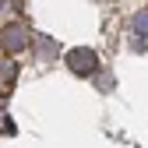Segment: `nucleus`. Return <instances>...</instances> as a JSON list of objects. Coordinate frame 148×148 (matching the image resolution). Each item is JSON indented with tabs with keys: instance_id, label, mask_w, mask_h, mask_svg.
<instances>
[{
	"instance_id": "nucleus-3",
	"label": "nucleus",
	"mask_w": 148,
	"mask_h": 148,
	"mask_svg": "<svg viewBox=\"0 0 148 148\" xmlns=\"http://www.w3.org/2000/svg\"><path fill=\"white\" fill-rule=\"evenodd\" d=\"M14 74H18V67H14L11 60H0V85H11Z\"/></svg>"
},
{
	"instance_id": "nucleus-2",
	"label": "nucleus",
	"mask_w": 148,
	"mask_h": 148,
	"mask_svg": "<svg viewBox=\"0 0 148 148\" xmlns=\"http://www.w3.org/2000/svg\"><path fill=\"white\" fill-rule=\"evenodd\" d=\"M67 67H71L74 74H81V78H88V74H95L99 60H95L92 49H67Z\"/></svg>"
},
{
	"instance_id": "nucleus-1",
	"label": "nucleus",
	"mask_w": 148,
	"mask_h": 148,
	"mask_svg": "<svg viewBox=\"0 0 148 148\" xmlns=\"http://www.w3.org/2000/svg\"><path fill=\"white\" fill-rule=\"evenodd\" d=\"M28 39H32V35H28V28L25 25H7L4 32H0V46H4V53H21L25 46H28Z\"/></svg>"
},
{
	"instance_id": "nucleus-4",
	"label": "nucleus",
	"mask_w": 148,
	"mask_h": 148,
	"mask_svg": "<svg viewBox=\"0 0 148 148\" xmlns=\"http://www.w3.org/2000/svg\"><path fill=\"white\" fill-rule=\"evenodd\" d=\"M134 32H138V35H148V11L134 18Z\"/></svg>"
}]
</instances>
